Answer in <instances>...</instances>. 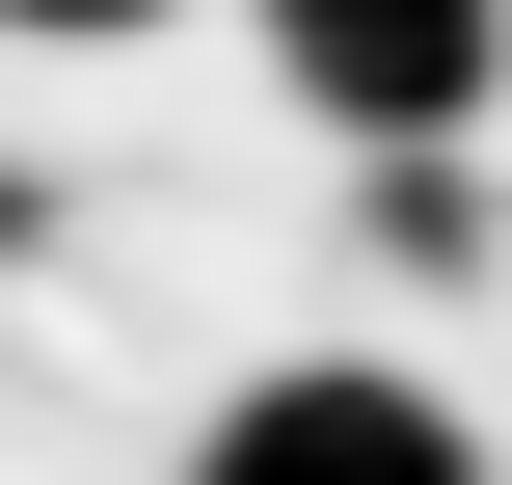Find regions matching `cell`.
Returning a JSON list of instances; mask_svg holds the SVG:
<instances>
[{
  "label": "cell",
  "instance_id": "cell-2",
  "mask_svg": "<svg viewBox=\"0 0 512 485\" xmlns=\"http://www.w3.org/2000/svg\"><path fill=\"white\" fill-rule=\"evenodd\" d=\"M270 54L324 81V135H351V162H432V135L512 81V0H270Z\"/></svg>",
  "mask_w": 512,
  "mask_h": 485
},
{
  "label": "cell",
  "instance_id": "cell-3",
  "mask_svg": "<svg viewBox=\"0 0 512 485\" xmlns=\"http://www.w3.org/2000/svg\"><path fill=\"white\" fill-rule=\"evenodd\" d=\"M0 27H27V54H81V27H162V0H0Z\"/></svg>",
  "mask_w": 512,
  "mask_h": 485
},
{
  "label": "cell",
  "instance_id": "cell-1",
  "mask_svg": "<svg viewBox=\"0 0 512 485\" xmlns=\"http://www.w3.org/2000/svg\"><path fill=\"white\" fill-rule=\"evenodd\" d=\"M189 485H486V432L432 405V378H378V351H297V378H243Z\"/></svg>",
  "mask_w": 512,
  "mask_h": 485
}]
</instances>
